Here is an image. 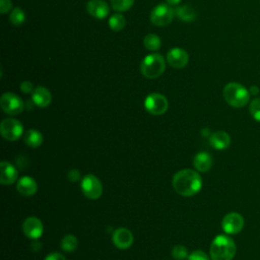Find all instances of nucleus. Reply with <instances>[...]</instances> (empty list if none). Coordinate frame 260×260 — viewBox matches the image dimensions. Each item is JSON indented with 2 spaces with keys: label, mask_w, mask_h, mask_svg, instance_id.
I'll return each mask as SVG.
<instances>
[{
  "label": "nucleus",
  "mask_w": 260,
  "mask_h": 260,
  "mask_svg": "<svg viewBox=\"0 0 260 260\" xmlns=\"http://www.w3.org/2000/svg\"><path fill=\"white\" fill-rule=\"evenodd\" d=\"M225 102L234 108H242L246 106L250 100V91L238 82L228 83L222 90Z\"/></svg>",
  "instance_id": "7ed1b4c3"
},
{
  "label": "nucleus",
  "mask_w": 260,
  "mask_h": 260,
  "mask_svg": "<svg viewBox=\"0 0 260 260\" xmlns=\"http://www.w3.org/2000/svg\"><path fill=\"white\" fill-rule=\"evenodd\" d=\"M236 244L225 235L216 236L210 245L211 260H232L236 254Z\"/></svg>",
  "instance_id": "f03ea898"
},
{
  "label": "nucleus",
  "mask_w": 260,
  "mask_h": 260,
  "mask_svg": "<svg viewBox=\"0 0 260 260\" xmlns=\"http://www.w3.org/2000/svg\"><path fill=\"white\" fill-rule=\"evenodd\" d=\"M133 235L126 228H119L115 230L112 236V241L118 249H128L133 243Z\"/></svg>",
  "instance_id": "ddd939ff"
},
{
  "label": "nucleus",
  "mask_w": 260,
  "mask_h": 260,
  "mask_svg": "<svg viewBox=\"0 0 260 260\" xmlns=\"http://www.w3.org/2000/svg\"><path fill=\"white\" fill-rule=\"evenodd\" d=\"M244 226V218L238 212H230L224 215L221 220V228L229 235H236L242 231Z\"/></svg>",
  "instance_id": "9d476101"
},
{
  "label": "nucleus",
  "mask_w": 260,
  "mask_h": 260,
  "mask_svg": "<svg viewBox=\"0 0 260 260\" xmlns=\"http://www.w3.org/2000/svg\"><path fill=\"white\" fill-rule=\"evenodd\" d=\"M173 187L182 196H193L202 187L201 176L191 169H184L177 172L173 177Z\"/></svg>",
  "instance_id": "f257e3e1"
},
{
  "label": "nucleus",
  "mask_w": 260,
  "mask_h": 260,
  "mask_svg": "<svg viewBox=\"0 0 260 260\" xmlns=\"http://www.w3.org/2000/svg\"><path fill=\"white\" fill-rule=\"evenodd\" d=\"M22 232L28 239L37 240L43 235L44 226L38 217L28 216L22 223Z\"/></svg>",
  "instance_id": "9b49d317"
},
{
  "label": "nucleus",
  "mask_w": 260,
  "mask_h": 260,
  "mask_svg": "<svg viewBox=\"0 0 260 260\" xmlns=\"http://www.w3.org/2000/svg\"><path fill=\"white\" fill-rule=\"evenodd\" d=\"M175 17V9L170 4L160 3L153 7L150 13V21L157 26H164L171 23Z\"/></svg>",
  "instance_id": "39448f33"
},
{
  "label": "nucleus",
  "mask_w": 260,
  "mask_h": 260,
  "mask_svg": "<svg viewBox=\"0 0 260 260\" xmlns=\"http://www.w3.org/2000/svg\"><path fill=\"white\" fill-rule=\"evenodd\" d=\"M166 1H167V3L170 4V5H177L178 3H180L181 0H166Z\"/></svg>",
  "instance_id": "72a5a7b5"
},
{
  "label": "nucleus",
  "mask_w": 260,
  "mask_h": 260,
  "mask_svg": "<svg viewBox=\"0 0 260 260\" xmlns=\"http://www.w3.org/2000/svg\"><path fill=\"white\" fill-rule=\"evenodd\" d=\"M1 109L8 115H18L24 109L22 100L13 92H5L0 99Z\"/></svg>",
  "instance_id": "6e6552de"
},
{
  "label": "nucleus",
  "mask_w": 260,
  "mask_h": 260,
  "mask_svg": "<svg viewBox=\"0 0 260 260\" xmlns=\"http://www.w3.org/2000/svg\"><path fill=\"white\" fill-rule=\"evenodd\" d=\"M31 100L36 106L46 108L51 104L52 94L48 88L44 86H37L31 92Z\"/></svg>",
  "instance_id": "dca6fc26"
},
{
  "label": "nucleus",
  "mask_w": 260,
  "mask_h": 260,
  "mask_svg": "<svg viewBox=\"0 0 260 260\" xmlns=\"http://www.w3.org/2000/svg\"><path fill=\"white\" fill-rule=\"evenodd\" d=\"M249 111L253 119L260 122V98H256L250 103Z\"/></svg>",
  "instance_id": "cd10ccee"
},
{
  "label": "nucleus",
  "mask_w": 260,
  "mask_h": 260,
  "mask_svg": "<svg viewBox=\"0 0 260 260\" xmlns=\"http://www.w3.org/2000/svg\"><path fill=\"white\" fill-rule=\"evenodd\" d=\"M0 170H1L0 182L2 185H11L16 181L18 172L13 165L3 160L0 164Z\"/></svg>",
  "instance_id": "2eb2a0df"
},
{
  "label": "nucleus",
  "mask_w": 260,
  "mask_h": 260,
  "mask_svg": "<svg viewBox=\"0 0 260 260\" xmlns=\"http://www.w3.org/2000/svg\"><path fill=\"white\" fill-rule=\"evenodd\" d=\"M209 143L210 145L218 150L225 149L231 144V137L230 135L224 131H216L212 133L209 137Z\"/></svg>",
  "instance_id": "a211bd4d"
},
{
  "label": "nucleus",
  "mask_w": 260,
  "mask_h": 260,
  "mask_svg": "<svg viewBox=\"0 0 260 260\" xmlns=\"http://www.w3.org/2000/svg\"><path fill=\"white\" fill-rule=\"evenodd\" d=\"M23 141L29 147H39L43 143V135L36 129H28L23 134Z\"/></svg>",
  "instance_id": "aec40b11"
},
{
  "label": "nucleus",
  "mask_w": 260,
  "mask_h": 260,
  "mask_svg": "<svg viewBox=\"0 0 260 260\" xmlns=\"http://www.w3.org/2000/svg\"><path fill=\"white\" fill-rule=\"evenodd\" d=\"M143 45L149 51H156L160 48L161 42H160V39L156 35L148 34L144 37Z\"/></svg>",
  "instance_id": "b1692460"
},
{
  "label": "nucleus",
  "mask_w": 260,
  "mask_h": 260,
  "mask_svg": "<svg viewBox=\"0 0 260 260\" xmlns=\"http://www.w3.org/2000/svg\"><path fill=\"white\" fill-rule=\"evenodd\" d=\"M172 255L176 260H184L188 258V250L184 245H176L172 250Z\"/></svg>",
  "instance_id": "bb28decb"
},
{
  "label": "nucleus",
  "mask_w": 260,
  "mask_h": 260,
  "mask_svg": "<svg viewBox=\"0 0 260 260\" xmlns=\"http://www.w3.org/2000/svg\"><path fill=\"white\" fill-rule=\"evenodd\" d=\"M251 92H252L253 94H255V92L257 93V92H258V88L255 87V86H252V87H251Z\"/></svg>",
  "instance_id": "f704fd0d"
},
{
  "label": "nucleus",
  "mask_w": 260,
  "mask_h": 260,
  "mask_svg": "<svg viewBox=\"0 0 260 260\" xmlns=\"http://www.w3.org/2000/svg\"><path fill=\"white\" fill-rule=\"evenodd\" d=\"M134 1L135 0H110L112 8H114V10L118 12H124L129 10L133 6Z\"/></svg>",
  "instance_id": "a878e982"
},
{
  "label": "nucleus",
  "mask_w": 260,
  "mask_h": 260,
  "mask_svg": "<svg viewBox=\"0 0 260 260\" xmlns=\"http://www.w3.org/2000/svg\"><path fill=\"white\" fill-rule=\"evenodd\" d=\"M34 89H35L34 85H32V83L30 81L25 80V81H22L20 83V90L23 93H30V92L34 91Z\"/></svg>",
  "instance_id": "7c9ffc66"
},
{
  "label": "nucleus",
  "mask_w": 260,
  "mask_h": 260,
  "mask_svg": "<svg viewBox=\"0 0 260 260\" xmlns=\"http://www.w3.org/2000/svg\"><path fill=\"white\" fill-rule=\"evenodd\" d=\"M67 178H68V180H69L70 182L75 183V182H77V181L80 180V173H79L78 170L72 169V170H70V171L68 172Z\"/></svg>",
  "instance_id": "c756f323"
},
{
  "label": "nucleus",
  "mask_w": 260,
  "mask_h": 260,
  "mask_svg": "<svg viewBox=\"0 0 260 260\" xmlns=\"http://www.w3.org/2000/svg\"><path fill=\"white\" fill-rule=\"evenodd\" d=\"M78 246L77 238L73 235H66L61 240V248L65 252H73Z\"/></svg>",
  "instance_id": "4be33fe9"
},
{
  "label": "nucleus",
  "mask_w": 260,
  "mask_h": 260,
  "mask_svg": "<svg viewBox=\"0 0 260 260\" xmlns=\"http://www.w3.org/2000/svg\"><path fill=\"white\" fill-rule=\"evenodd\" d=\"M16 188H17V191L22 196L28 197V196H32L34 194H36V192L38 190V185H37L35 179L24 176L18 180Z\"/></svg>",
  "instance_id": "f3484780"
},
{
  "label": "nucleus",
  "mask_w": 260,
  "mask_h": 260,
  "mask_svg": "<svg viewBox=\"0 0 260 260\" xmlns=\"http://www.w3.org/2000/svg\"><path fill=\"white\" fill-rule=\"evenodd\" d=\"M168 63L174 68H183L189 62L188 53L182 48H173L167 54Z\"/></svg>",
  "instance_id": "f8f14e48"
},
{
  "label": "nucleus",
  "mask_w": 260,
  "mask_h": 260,
  "mask_svg": "<svg viewBox=\"0 0 260 260\" xmlns=\"http://www.w3.org/2000/svg\"><path fill=\"white\" fill-rule=\"evenodd\" d=\"M166 69V62L160 54L152 53L143 58L140 63V71L146 78H156L160 76Z\"/></svg>",
  "instance_id": "20e7f679"
},
{
  "label": "nucleus",
  "mask_w": 260,
  "mask_h": 260,
  "mask_svg": "<svg viewBox=\"0 0 260 260\" xmlns=\"http://www.w3.org/2000/svg\"><path fill=\"white\" fill-rule=\"evenodd\" d=\"M126 19L122 14L116 13L109 18V26L114 31H119L125 27Z\"/></svg>",
  "instance_id": "5701e85b"
},
{
  "label": "nucleus",
  "mask_w": 260,
  "mask_h": 260,
  "mask_svg": "<svg viewBox=\"0 0 260 260\" xmlns=\"http://www.w3.org/2000/svg\"><path fill=\"white\" fill-rule=\"evenodd\" d=\"M86 10L92 17L96 19H104L108 16L110 7L104 0H89L86 4Z\"/></svg>",
  "instance_id": "4468645a"
},
{
  "label": "nucleus",
  "mask_w": 260,
  "mask_h": 260,
  "mask_svg": "<svg viewBox=\"0 0 260 260\" xmlns=\"http://www.w3.org/2000/svg\"><path fill=\"white\" fill-rule=\"evenodd\" d=\"M0 131L4 139L8 141H15L22 136L23 127L18 120L13 118H6L1 122Z\"/></svg>",
  "instance_id": "0eeeda50"
},
{
  "label": "nucleus",
  "mask_w": 260,
  "mask_h": 260,
  "mask_svg": "<svg viewBox=\"0 0 260 260\" xmlns=\"http://www.w3.org/2000/svg\"><path fill=\"white\" fill-rule=\"evenodd\" d=\"M175 16L182 21H193L196 18L195 10L189 5H181L175 9Z\"/></svg>",
  "instance_id": "412c9836"
},
{
  "label": "nucleus",
  "mask_w": 260,
  "mask_h": 260,
  "mask_svg": "<svg viewBox=\"0 0 260 260\" xmlns=\"http://www.w3.org/2000/svg\"><path fill=\"white\" fill-rule=\"evenodd\" d=\"M82 193L89 199H98L103 193V186L101 181L92 174L85 175L81 180Z\"/></svg>",
  "instance_id": "1a4fd4ad"
},
{
  "label": "nucleus",
  "mask_w": 260,
  "mask_h": 260,
  "mask_svg": "<svg viewBox=\"0 0 260 260\" xmlns=\"http://www.w3.org/2000/svg\"><path fill=\"white\" fill-rule=\"evenodd\" d=\"M168 107H169V103L167 98L157 92L148 94L144 100L145 110L149 114L154 116H159L165 114L168 110Z\"/></svg>",
  "instance_id": "423d86ee"
},
{
  "label": "nucleus",
  "mask_w": 260,
  "mask_h": 260,
  "mask_svg": "<svg viewBox=\"0 0 260 260\" xmlns=\"http://www.w3.org/2000/svg\"><path fill=\"white\" fill-rule=\"evenodd\" d=\"M44 260H66V258L61 253L54 252V253L48 254Z\"/></svg>",
  "instance_id": "473e14b6"
},
{
  "label": "nucleus",
  "mask_w": 260,
  "mask_h": 260,
  "mask_svg": "<svg viewBox=\"0 0 260 260\" xmlns=\"http://www.w3.org/2000/svg\"><path fill=\"white\" fill-rule=\"evenodd\" d=\"M12 8L11 0H0V12L2 14L8 12Z\"/></svg>",
  "instance_id": "2f4dec72"
},
{
  "label": "nucleus",
  "mask_w": 260,
  "mask_h": 260,
  "mask_svg": "<svg viewBox=\"0 0 260 260\" xmlns=\"http://www.w3.org/2000/svg\"><path fill=\"white\" fill-rule=\"evenodd\" d=\"M9 20L13 25L19 26L25 21V13L20 7H15L10 13Z\"/></svg>",
  "instance_id": "393cba45"
},
{
  "label": "nucleus",
  "mask_w": 260,
  "mask_h": 260,
  "mask_svg": "<svg viewBox=\"0 0 260 260\" xmlns=\"http://www.w3.org/2000/svg\"><path fill=\"white\" fill-rule=\"evenodd\" d=\"M193 166L199 172H207L212 166V157L207 152H199L193 159Z\"/></svg>",
  "instance_id": "6ab92c4d"
},
{
  "label": "nucleus",
  "mask_w": 260,
  "mask_h": 260,
  "mask_svg": "<svg viewBox=\"0 0 260 260\" xmlns=\"http://www.w3.org/2000/svg\"><path fill=\"white\" fill-rule=\"evenodd\" d=\"M187 260H209V257L203 251H193L187 258Z\"/></svg>",
  "instance_id": "c85d7f7f"
}]
</instances>
